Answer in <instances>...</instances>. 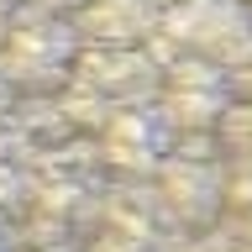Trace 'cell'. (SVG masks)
<instances>
[{
  "instance_id": "cell-2",
  "label": "cell",
  "mask_w": 252,
  "mask_h": 252,
  "mask_svg": "<svg viewBox=\"0 0 252 252\" xmlns=\"http://www.w3.org/2000/svg\"><path fill=\"white\" fill-rule=\"evenodd\" d=\"M158 121L163 131H205V126L220 121V110L231 100L226 90V74L210 68V63H194V58H173L163 74H158Z\"/></svg>"
},
{
  "instance_id": "cell-1",
  "label": "cell",
  "mask_w": 252,
  "mask_h": 252,
  "mask_svg": "<svg viewBox=\"0 0 252 252\" xmlns=\"http://www.w3.org/2000/svg\"><path fill=\"white\" fill-rule=\"evenodd\" d=\"M79 58V37L47 5H16L0 16V84L5 90L47 94L68 79Z\"/></svg>"
},
{
  "instance_id": "cell-5",
  "label": "cell",
  "mask_w": 252,
  "mask_h": 252,
  "mask_svg": "<svg viewBox=\"0 0 252 252\" xmlns=\"http://www.w3.org/2000/svg\"><path fill=\"white\" fill-rule=\"evenodd\" d=\"M90 252H137V242H131V236L105 231V236H94V247H90Z\"/></svg>"
},
{
  "instance_id": "cell-6",
  "label": "cell",
  "mask_w": 252,
  "mask_h": 252,
  "mask_svg": "<svg viewBox=\"0 0 252 252\" xmlns=\"http://www.w3.org/2000/svg\"><path fill=\"white\" fill-rule=\"evenodd\" d=\"M5 11H16V0H0V16H5Z\"/></svg>"
},
{
  "instance_id": "cell-7",
  "label": "cell",
  "mask_w": 252,
  "mask_h": 252,
  "mask_svg": "<svg viewBox=\"0 0 252 252\" xmlns=\"http://www.w3.org/2000/svg\"><path fill=\"white\" fill-rule=\"evenodd\" d=\"M242 11H247V27H252V0H242Z\"/></svg>"
},
{
  "instance_id": "cell-3",
  "label": "cell",
  "mask_w": 252,
  "mask_h": 252,
  "mask_svg": "<svg viewBox=\"0 0 252 252\" xmlns=\"http://www.w3.org/2000/svg\"><path fill=\"white\" fill-rule=\"evenodd\" d=\"M163 142H168L163 121H158L153 110H137V105L105 110L100 126H94V147H100V158L116 163V168H126V173H153L158 158H163Z\"/></svg>"
},
{
  "instance_id": "cell-4",
  "label": "cell",
  "mask_w": 252,
  "mask_h": 252,
  "mask_svg": "<svg viewBox=\"0 0 252 252\" xmlns=\"http://www.w3.org/2000/svg\"><path fill=\"white\" fill-rule=\"evenodd\" d=\"M158 21V5L147 0H79L74 27L94 47H137Z\"/></svg>"
}]
</instances>
